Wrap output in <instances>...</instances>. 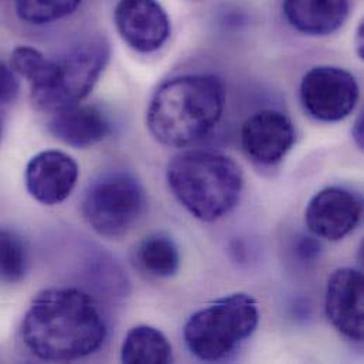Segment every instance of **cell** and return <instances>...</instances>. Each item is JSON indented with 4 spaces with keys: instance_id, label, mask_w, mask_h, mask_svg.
<instances>
[{
    "instance_id": "obj_1",
    "label": "cell",
    "mask_w": 364,
    "mask_h": 364,
    "mask_svg": "<svg viewBox=\"0 0 364 364\" xmlns=\"http://www.w3.org/2000/svg\"><path fill=\"white\" fill-rule=\"evenodd\" d=\"M21 339L46 362H73L95 353L107 339L104 316L82 291L50 288L37 294L27 309Z\"/></svg>"
},
{
    "instance_id": "obj_2",
    "label": "cell",
    "mask_w": 364,
    "mask_h": 364,
    "mask_svg": "<svg viewBox=\"0 0 364 364\" xmlns=\"http://www.w3.org/2000/svg\"><path fill=\"white\" fill-rule=\"evenodd\" d=\"M224 107L225 90L215 75H182L164 82L154 94L146 125L162 145L186 148L215 128Z\"/></svg>"
},
{
    "instance_id": "obj_3",
    "label": "cell",
    "mask_w": 364,
    "mask_h": 364,
    "mask_svg": "<svg viewBox=\"0 0 364 364\" xmlns=\"http://www.w3.org/2000/svg\"><path fill=\"white\" fill-rule=\"evenodd\" d=\"M166 178L183 207L207 223L231 213L244 187L242 171L234 159L205 149L176 155L168 165Z\"/></svg>"
},
{
    "instance_id": "obj_4",
    "label": "cell",
    "mask_w": 364,
    "mask_h": 364,
    "mask_svg": "<svg viewBox=\"0 0 364 364\" xmlns=\"http://www.w3.org/2000/svg\"><path fill=\"white\" fill-rule=\"evenodd\" d=\"M258 323L257 301L247 294H234L193 314L183 338L193 356L203 362H218L247 341Z\"/></svg>"
},
{
    "instance_id": "obj_5",
    "label": "cell",
    "mask_w": 364,
    "mask_h": 364,
    "mask_svg": "<svg viewBox=\"0 0 364 364\" xmlns=\"http://www.w3.org/2000/svg\"><path fill=\"white\" fill-rule=\"evenodd\" d=\"M111 48L104 37H90L54 60V71L46 88L31 92L33 104L46 112H55L80 104L95 87L109 63Z\"/></svg>"
},
{
    "instance_id": "obj_6",
    "label": "cell",
    "mask_w": 364,
    "mask_h": 364,
    "mask_svg": "<svg viewBox=\"0 0 364 364\" xmlns=\"http://www.w3.org/2000/svg\"><path fill=\"white\" fill-rule=\"evenodd\" d=\"M146 210V194L132 175L115 172L92 183L82 201V214L95 232L107 238L127 235Z\"/></svg>"
},
{
    "instance_id": "obj_7",
    "label": "cell",
    "mask_w": 364,
    "mask_h": 364,
    "mask_svg": "<svg viewBox=\"0 0 364 364\" xmlns=\"http://www.w3.org/2000/svg\"><path fill=\"white\" fill-rule=\"evenodd\" d=\"M359 95V85L352 73L332 65L311 68L299 88L304 109L322 122L348 118L356 108Z\"/></svg>"
},
{
    "instance_id": "obj_8",
    "label": "cell",
    "mask_w": 364,
    "mask_h": 364,
    "mask_svg": "<svg viewBox=\"0 0 364 364\" xmlns=\"http://www.w3.org/2000/svg\"><path fill=\"white\" fill-rule=\"evenodd\" d=\"M114 21L122 40L142 54L158 51L171 36L169 16L156 0H119Z\"/></svg>"
},
{
    "instance_id": "obj_9",
    "label": "cell",
    "mask_w": 364,
    "mask_h": 364,
    "mask_svg": "<svg viewBox=\"0 0 364 364\" xmlns=\"http://www.w3.org/2000/svg\"><path fill=\"white\" fill-rule=\"evenodd\" d=\"M363 203L343 187H326L316 193L305 211L308 230L319 238L341 241L360 223Z\"/></svg>"
},
{
    "instance_id": "obj_10",
    "label": "cell",
    "mask_w": 364,
    "mask_h": 364,
    "mask_svg": "<svg viewBox=\"0 0 364 364\" xmlns=\"http://www.w3.org/2000/svg\"><path fill=\"white\" fill-rule=\"evenodd\" d=\"M292 121L282 112L265 109L250 117L241 128V146L254 162L265 166L279 164L295 144Z\"/></svg>"
},
{
    "instance_id": "obj_11",
    "label": "cell",
    "mask_w": 364,
    "mask_h": 364,
    "mask_svg": "<svg viewBox=\"0 0 364 364\" xmlns=\"http://www.w3.org/2000/svg\"><path fill=\"white\" fill-rule=\"evenodd\" d=\"M363 275L355 268L336 269L326 287L325 309L332 325L349 341L364 336Z\"/></svg>"
},
{
    "instance_id": "obj_12",
    "label": "cell",
    "mask_w": 364,
    "mask_h": 364,
    "mask_svg": "<svg viewBox=\"0 0 364 364\" xmlns=\"http://www.w3.org/2000/svg\"><path fill=\"white\" fill-rule=\"evenodd\" d=\"M78 176V165L71 156L60 151H44L30 159L24 179L36 201L55 205L70 197Z\"/></svg>"
},
{
    "instance_id": "obj_13",
    "label": "cell",
    "mask_w": 364,
    "mask_h": 364,
    "mask_svg": "<svg viewBox=\"0 0 364 364\" xmlns=\"http://www.w3.org/2000/svg\"><path fill=\"white\" fill-rule=\"evenodd\" d=\"M108 118L92 105H73L53 112L48 131L54 138L74 149L91 148L107 138Z\"/></svg>"
},
{
    "instance_id": "obj_14",
    "label": "cell",
    "mask_w": 364,
    "mask_h": 364,
    "mask_svg": "<svg viewBox=\"0 0 364 364\" xmlns=\"http://www.w3.org/2000/svg\"><path fill=\"white\" fill-rule=\"evenodd\" d=\"M288 23L306 36H329L346 21L350 0H284Z\"/></svg>"
},
{
    "instance_id": "obj_15",
    "label": "cell",
    "mask_w": 364,
    "mask_h": 364,
    "mask_svg": "<svg viewBox=\"0 0 364 364\" xmlns=\"http://www.w3.org/2000/svg\"><path fill=\"white\" fill-rule=\"evenodd\" d=\"M121 360L128 364L172 363L173 350L159 329L139 325L131 329L124 339Z\"/></svg>"
},
{
    "instance_id": "obj_16",
    "label": "cell",
    "mask_w": 364,
    "mask_h": 364,
    "mask_svg": "<svg viewBox=\"0 0 364 364\" xmlns=\"http://www.w3.org/2000/svg\"><path fill=\"white\" fill-rule=\"evenodd\" d=\"M141 268L156 278H171L181 267V254L175 241L164 234L146 237L136 250Z\"/></svg>"
},
{
    "instance_id": "obj_17",
    "label": "cell",
    "mask_w": 364,
    "mask_h": 364,
    "mask_svg": "<svg viewBox=\"0 0 364 364\" xmlns=\"http://www.w3.org/2000/svg\"><path fill=\"white\" fill-rule=\"evenodd\" d=\"M10 67L17 75L30 82L31 92H37L50 82L54 71V60L47 58L33 47L20 46L11 53Z\"/></svg>"
},
{
    "instance_id": "obj_18",
    "label": "cell",
    "mask_w": 364,
    "mask_h": 364,
    "mask_svg": "<svg viewBox=\"0 0 364 364\" xmlns=\"http://www.w3.org/2000/svg\"><path fill=\"white\" fill-rule=\"evenodd\" d=\"M82 0H14L17 16L28 24H47L73 14Z\"/></svg>"
},
{
    "instance_id": "obj_19",
    "label": "cell",
    "mask_w": 364,
    "mask_h": 364,
    "mask_svg": "<svg viewBox=\"0 0 364 364\" xmlns=\"http://www.w3.org/2000/svg\"><path fill=\"white\" fill-rule=\"evenodd\" d=\"M27 268V255L21 238L11 230L0 228V281L17 282Z\"/></svg>"
},
{
    "instance_id": "obj_20",
    "label": "cell",
    "mask_w": 364,
    "mask_h": 364,
    "mask_svg": "<svg viewBox=\"0 0 364 364\" xmlns=\"http://www.w3.org/2000/svg\"><path fill=\"white\" fill-rule=\"evenodd\" d=\"M16 75L11 67L0 61V105L10 104L16 100L18 94V80Z\"/></svg>"
},
{
    "instance_id": "obj_21",
    "label": "cell",
    "mask_w": 364,
    "mask_h": 364,
    "mask_svg": "<svg viewBox=\"0 0 364 364\" xmlns=\"http://www.w3.org/2000/svg\"><path fill=\"white\" fill-rule=\"evenodd\" d=\"M352 135L353 139L358 145L359 149H363L364 146V127H363V115H359V118L356 119L353 128H352Z\"/></svg>"
},
{
    "instance_id": "obj_22",
    "label": "cell",
    "mask_w": 364,
    "mask_h": 364,
    "mask_svg": "<svg viewBox=\"0 0 364 364\" xmlns=\"http://www.w3.org/2000/svg\"><path fill=\"white\" fill-rule=\"evenodd\" d=\"M364 24L363 21H360L359 27H358V31H356V38H355V43H356V50H358V54H359V58H363L364 57V38L363 33Z\"/></svg>"
},
{
    "instance_id": "obj_23",
    "label": "cell",
    "mask_w": 364,
    "mask_h": 364,
    "mask_svg": "<svg viewBox=\"0 0 364 364\" xmlns=\"http://www.w3.org/2000/svg\"><path fill=\"white\" fill-rule=\"evenodd\" d=\"M194 1H201V0H194Z\"/></svg>"
}]
</instances>
